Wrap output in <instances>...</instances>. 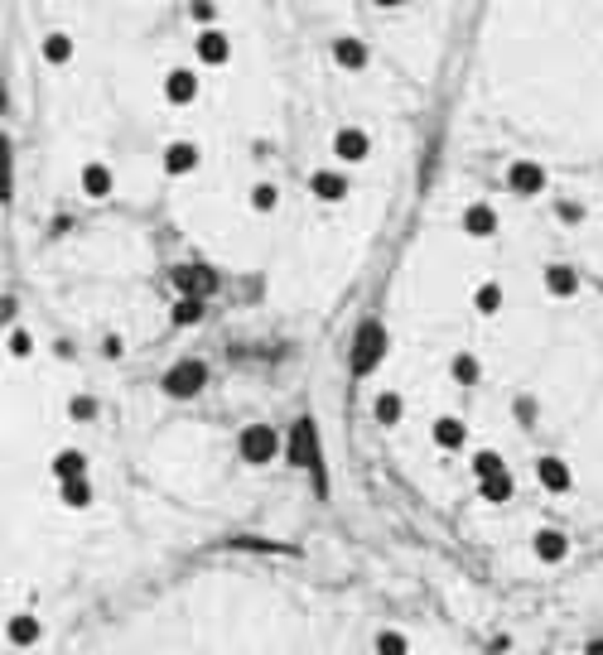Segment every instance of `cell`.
Listing matches in <instances>:
<instances>
[{
  "label": "cell",
  "mask_w": 603,
  "mask_h": 655,
  "mask_svg": "<svg viewBox=\"0 0 603 655\" xmlns=\"http://www.w3.org/2000/svg\"><path fill=\"white\" fill-rule=\"evenodd\" d=\"M160 386H164V396H169V400H194L198 390L208 386V366L194 362V356H184V362H174L169 372H164Z\"/></svg>",
  "instance_id": "1"
},
{
  "label": "cell",
  "mask_w": 603,
  "mask_h": 655,
  "mask_svg": "<svg viewBox=\"0 0 603 655\" xmlns=\"http://www.w3.org/2000/svg\"><path fill=\"white\" fill-rule=\"evenodd\" d=\"M386 348H392L386 328H382V323H362V328H358V338H352V372L368 376L372 366L386 356Z\"/></svg>",
  "instance_id": "2"
},
{
  "label": "cell",
  "mask_w": 603,
  "mask_h": 655,
  "mask_svg": "<svg viewBox=\"0 0 603 655\" xmlns=\"http://www.w3.org/2000/svg\"><path fill=\"white\" fill-rule=\"evenodd\" d=\"M236 454H242V463L261 468V463H270V458L280 454V434L270 424H246L242 438H236Z\"/></svg>",
  "instance_id": "3"
},
{
  "label": "cell",
  "mask_w": 603,
  "mask_h": 655,
  "mask_svg": "<svg viewBox=\"0 0 603 655\" xmlns=\"http://www.w3.org/2000/svg\"><path fill=\"white\" fill-rule=\"evenodd\" d=\"M546 184H550V174L541 169L536 160H516L512 169H507V188H512L516 198H536V193H546Z\"/></svg>",
  "instance_id": "4"
},
{
  "label": "cell",
  "mask_w": 603,
  "mask_h": 655,
  "mask_svg": "<svg viewBox=\"0 0 603 655\" xmlns=\"http://www.w3.org/2000/svg\"><path fill=\"white\" fill-rule=\"evenodd\" d=\"M334 154H338L343 164H362L372 154V135L362 126H343L338 135H334Z\"/></svg>",
  "instance_id": "5"
},
{
  "label": "cell",
  "mask_w": 603,
  "mask_h": 655,
  "mask_svg": "<svg viewBox=\"0 0 603 655\" xmlns=\"http://www.w3.org/2000/svg\"><path fill=\"white\" fill-rule=\"evenodd\" d=\"M174 284H179L184 299H208V294L218 290V275L203 266H174Z\"/></svg>",
  "instance_id": "6"
},
{
  "label": "cell",
  "mask_w": 603,
  "mask_h": 655,
  "mask_svg": "<svg viewBox=\"0 0 603 655\" xmlns=\"http://www.w3.org/2000/svg\"><path fill=\"white\" fill-rule=\"evenodd\" d=\"M194 49H198V63H203V68H222L232 58V39L222 29H203L194 39Z\"/></svg>",
  "instance_id": "7"
},
{
  "label": "cell",
  "mask_w": 603,
  "mask_h": 655,
  "mask_svg": "<svg viewBox=\"0 0 603 655\" xmlns=\"http://www.w3.org/2000/svg\"><path fill=\"white\" fill-rule=\"evenodd\" d=\"M310 193L318 202H343L352 193V184H348V174H338V169H318V174H310Z\"/></svg>",
  "instance_id": "8"
},
{
  "label": "cell",
  "mask_w": 603,
  "mask_h": 655,
  "mask_svg": "<svg viewBox=\"0 0 603 655\" xmlns=\"http://www.w3.org/2000/svg\"><path fill=\"white\" fill-rule=\"evenodd\" d=\"M194 97H198L194 68H169V73H164V102H169V106H188Z\"/></svg>",
  "instance_id": "9"
},
{
  "label": "cell",
  "mask_w": 603,
  "mask_h": 655,
  "mask_svg": "<svg viewBox=\"0 0 603 655\" xmlns=\"http://www.w3.org/2000/svg\"><path fill=\"white\" fill-rule=\"evenodd\" d=\"M198 160H203V150L194 145V140H174V145H164V174H194Z\"/></svg>",
  "instance_id": "10"
},
{
  "label": "cell",
  "mask_w": 603,
  "mask_h": 655,
  "mask_svg": "<svg viewBox=\"0 0 603 655\" xmlns=\"http://www.w3.org/2000/svg\"><path fill=\"white\" fill-rule=\"evenodd\" d=\"M78 188H82V193H87V198H106V193H112V188H116V174L106 169V164H97V160H92V164H82V174H78Z\"/></svg>",
  "instance_id": "11"
},
{
  "label": "cell",
  "mask_w": 603,
  "mask_h": 655,
  "mask_svg": "<svg viewBox=\"0 0 603 655\" xmlns=\"http://www.w3.org/2000/svg\"><path fill=\"white\" fill-rule=\"evenodd\" d=\"M464 232L478 236V242H488V236L498 232V212H492L488 202H468L464 208Z\"/></svg>",
  "instance_id": "12"
},
{
  "label": "cell",
  "mask_w": 603,
  "mask_h": 655,
  "mask_svg": "<svg viewBox=\"0 0 603 655\" xmlns=\"http://www.w3.org/2000/svg\"><path fill=\"white\" fill-rule=\"evenodd\" d=\"M49 468H54L58 482H78V478H87V454H82V448H58Z\"/></svg>",
  "instance_id": "13"
},
{
  "label": "cell",
  "mask_w": 603,
  "mask_h": 655,
  "mask_svg": "<svg viewBox=\"0 0 603 655\" xmlns=\"http://www.w3.org/2000/svg\"><path fill=\"white\" fill-rule=\"evenodd\" d=\"M531 550H536L541 564H560L565 554H570V540H565L560 530H536V540H531Z\"/></svg>",
  "instance_id": "14"
},
{
  "label": "cell",
  "mask_w": 603,
  "mask_h": 655,
  "mask_svg": "<svg viewBox=\"0 0 603 655\" xmlns=\"http://www.w3.org/2000/svg\"><path fill=\"white\" fill-rule=\"evenodd\" d=\"M290 463H294V468H310V463H314V424L310 420L294 424V434H290Z\"/></svg>",
  "instance_id": "15"
},
{
  "label": "cell",
  "mask_w": 603,
  "mask_h": 655,
  "mask_svg": "<svg viewBox=\"0 0 603 655\" xmlns=\"http://www.w3.org/2000/svg\"><path fill=\"white\" fill-rule=\"evenodd\" d=\"M536 482L546 487V492H570V468H565V458H541Z\"/></svg>",
  "instance_id": "16"
},
{
  "label": "cell",
  "mask_w": 603,
  "mask_h": 655,
  "mask_svg": "<svg viewBox=\"0 0 603 655\" xmlns=\"http://www.w3.org/2000/svg\"><path fill=\"white\" fill-rule=\"evenodd\" d=\"M5 636H10V646H34V641L44 636V626H39V617L15 612V617H10V626H5Z\"/></svg>",
  "instance_id": "17"
},
{
  "label": "cell",
  "mask_w": 603,
  "mask_h": 655,
  "mask_svg": "<svg viewBox=\"0 0 603 655\" xmlns=\"http://www.w3.org/2000/svg\"><path fill=\"white\" fill-rule=\"evenodd\" d=\"M334 63L348 68V73L368 68V44H362V39H338V44H334Z\"/></svg>",
  "instance_id": "18"
},
{
  "label": "cell",
  "mask_w": 603,
  "mask_h": 655,
  "mask_svg": "<svg viewBox=\"0 0 603 655\" xmlns=\"http://www.w3.org/2000/svg\"><path fill=\"white\" fill-rule=\"evenodd\" d=\"M464 438H468L464 420H454V414H440V420H434V444L440 448H464Z\"/></svg>",
  "instance_id": "19"
},
{
  "label": "cell",
  "mask_w": 603,
  "mask_h": 655,
  "mask_svg": "<svg viewBox=\"0 0 603 655\" xmlns=\"http://www.w3.org/2000/svg\"><path fill=\"white\" fill-rule=\"evenodd\" d=\"M546 290L555 294V299H570V294H579V270L550 266V270H546Z\"/></svg>",
  "instance_id": "20"
},
{
  "label": "cell",
  "mask_w": 603,
  "mask_h": 655,
  "mask_svg": "<svg viewBox=\"0 0 603 655\" xmlns=\"http://www.w3.org/2000/svg\"><path fill=\"white\" fill-rule=\"evenodd\" d=\"M372 414H376V424H401V414H406V400H401L396 390H382V396L372 400Z\"/></svg>",
  "instance_id": "21"
},
{
  "label": "cell",
  "mask_w": 603,
  "mask_h": 655,
  "mask_svg": "<svg viewBox=\"0 0 603 655\" xmlns=\"http://www.w3.org/2000/svg\"><path fill=\"white\" fill-rule=\"evenodd\" d=\"M73 53H78V44H73V39H68V34H63V29H54V34H49V39H44V58H49V63H54V68H63V63H68V58H73Z\"/></svg>",
  "instance_id": "22"
},
{
  "label": "cell",
  "mask_w": 603,
  "mask_h": 655,
  "mask_svg": "<svg viewBox=\"0 0 603 655\" xmlns=\"http://www.w3.org/2000/svg\"><path fill=\"white\" fill-rule=\"evenodd\" d=\"M483 502H512V472H498V478H483L478 482Z\"/></svg>",
  "instance_id": "23"
},
{
  "label": "cell",
  "mask_w": 603,
  "mask_h": 655,
  "mask_svg": "<svg viewBox=\"0 0 603 655\" xmlns=\"http://www.w3.org/2000/svg\"><path fill=\"white\" fill-rule=\"evenodd\" d=\"M58 496H63V506L82 511V506H92V482H87V478H78V482H58Z\"/></svg>",
  "instance_id": "24"
},
{
  "label": "cell",
  "mask_w": 603,
  "mask_h": 655,
  "mask_svg": "<svg viewBox=\"0 0 603 655\" xmlns=\"http://www.w3.org/2000/svg\"><path fill=\"white\" fill-rule=\"evenodd\" d=\"M473 308H478L483 318H492L502 308V284H478V290H473Z\"/></svg>",
  "instance_id": "25"
},
{
  "label": "cell",
  "mask_w": 603,
  "mask_h": 655,
  "mask_svg": "<svg viewBox=\"0 0 603 655\" xmlns=\"http://www.w3.org/2000/svg\"><path fill=\"white\" fill-rule=\"evenodd\" d=\"M449 372H454V381H464V386H473V381L483 376V366H478V356H468V352H458L454 362H449Z\"/></svg>",
  "instance_id": "26"
},
{
  "label": "cell",
  "mask_w": 603,
  "mask_h": 655,
  "mask_svg": "<svg viewBox=\"0 0 603 655\" xmlns=\"http://www.w3.org/2000/svg\"><path fill=\"white\" fill-rule=\"evenodd\" d=\"M174 323H179V328L203 323V299H179V304H174Z\"/></svg>",
  "instance_id": "27"
},
{
  "label": "cell",
  "mask_w": 603,
  "mask_h": 655,
  "mask_svg": "<svg viewBox=\"0 0 603 655\" xmlns=\"http://www.w3.org/2000/svg\"><path fill=\"white\" fill-rule=\"evenodd\" d=\"M473 472H478V482H483V478H498V472H507V468H502V458L492 454V448H483V454H473Z\"/></svg>",
  "instance_id": "28"
},
{
  "label": "cell",
  "mask_w": 603,
  "mask_h": 655,
  "mask_svg": "<svg viewBox=\"0 0 603 655\" xmlns=\"http://www.w3.org/2000/svg\"><path fill=\"white\" fill-rule=\"evenodd\" d=\"M376 655H410V641L401 631H382L376 636Z\"/></svg>",
  "instance_id": "29"
},
{
  "label": "cell",
  "mask_w": 603,
  "mask_h": 655,
  "mask_svg": "<svg viewBox=\"0 0 603 655\" xmlns=\"http://www.w3.org/2000/svg\"><path fill=\"white\" fill-rule=\"evenodd\" d=\"M276 202H280V188L276 184H256L252 188V208L256 212H276Z\"/></svg>",
  "instance_id": "30"
},
{
  "label": "cell",
  "mask_w": 603,
  "mask_h": 655,
  "mask_svg": "<svg viewBox=\"0 0 603 655\" xmlns=\"http://www.w3.org/2000/svg\"><path fill=\"white\" fill-rule=\"evenodd\" d=\"M68 414H73L78 424L97 420V400H92V396H73V400H68Z\"/></svg>",
  "instance_id": "31"
},
{
  "label": "cell",
  "mask_w": 603,
  "mask_h": 655,
  "mask_svg": "<svg viewBox=\"0 0 603 655\" xmlns=\"http://www.w3.org/2000/svg\"><path fill=\"white\" fill-rule=\"evenodd\" d=\"M29 352H34V338H29L25 328H15V332H10V356H20V362H25Z\"/></svg>",
  "instance_id": "32"
},
{
  "label": "cell",
  "mask_w": 603,
  "mask_h": 655,
  "mask_svg": "<svg viewBox=\"0 0 603 655\" xmlns=\"http://www.w3.org/2000/svg\"><path fill=\"white\" fill-rule=\"evenodd\" d=\"M188 15H194L198 25L212 29V20H218V5H212V0H194V5H188Z\"/></svg>",
  "instance_id": "33"
},
{
  "label": "cell",
  "mask_w": 603,
  "mask_h": 655,
  "mask_svg": "<svg viewBox=\"0 0 603 655\" xmlns=\"http://www.w3.org/2000/svg\"><path fill=\"white\" fill-rule=\"evenodd\" d=\"M560 217H565V222H579V217H584V212H579L574 202H560Z\"/></svg>",
  "instance_id": "34"
},
{
  "label": "cell",
  "mask_w": 603,
  "mask_h": 655,
  "mask_svg": "<svg viewBox=\"0 0 603 655\" xmlns=\"http://www.w3.org/2000/svg\"><path fill=\"white\" fill-rule=\"evenodd\" d=\"M372 5H382V10H396V5H406V0H372Z\"/></svg>",
  "instance_id": "35"
},
{
  "label": "cell",
  "mask_w": 603,
  "mask_h": 655,
  "mask_svg": "<svg viewBox=\"0 0 603 655\" xmlns=\"http://www.w3.org/2000/svg\"><path fill=\"white\" fill-rule=\"evenodd\" d=\"M584 655H603V641H589V646H584Z\"/></svg>",
  "instance_id": "36"
}]
</instances>
